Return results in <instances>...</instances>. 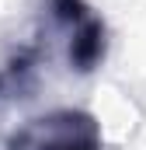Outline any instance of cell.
Masks as SVG:
<instances>
[{
    "label": "cell",
    "instance_id": "cell-1",
    "mask_svg": "<svg viewBox=\"0 0 146 150\" xmlns=\"http://www.w3.org/2000/svg\"><path fill=\"white\" fill-rule=\"evenodd\" d=\"M105 136L91 112L80 108H59L42 119H32L7 150H101Z\"/></svg>",
    "mask_w": 146,
    "mask_h": 150
},
{
    "label": "cell",
    "instance_id": "cell-2",
    "mask_svg": "<svg viewBox=\"0 0 146 150\" xmlns=\"http://www.w3.org/2000/svg\"><path fill=\"white\" fill-rule=\"evenodd\" d=\"M49 11L66 35V59L73 70L91 74L94 67H101L108 32H105V21L94 14V7L84 0H49Z\"/></svg>",
    "mask_w": 146,
    "mask_h": 150
}]
</instances>
